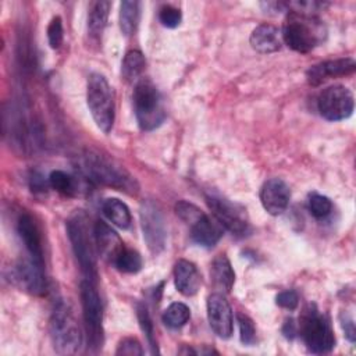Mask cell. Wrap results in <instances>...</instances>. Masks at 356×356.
Listing matches in <instances>:
<instances>
[{
    "instance_id": "1",
    "label": "cell",
    "mask_w": 356,
    "mask_h": 356,
    "mask_svg": "<svg viewBox=\"0 0 356 356\" xmlns=\"http://www.w3.org/2000/svg\"><path fill=\"white\" fill-rule=\"evenodd\" d=\"M327 29L324 24L314 15L306 13L289 11L281 38L288 47L299 53H307L325 40Z\"/></svg>"
},
{
    "instance_id": "2",
    "label": "cell",
    "mask_w": 356,
    "mask_h": 356,
    "mask_svg": "<svg viewBox=\"0 0 356 356\" xmlns=\"http://www.w3.org/2000/svg\"><path fill=\"white\" fill-rule=\"evenodd\" d=\"M67 232L74 250V254L79 263L81 271L85 275V280L92 282L97 278L96 268V242L95 234L89 232L86 225V217L83 213L74 214L67 221Z\"/></svg>"
},
{
    "instance_id": "3",
    "label": "cell",
    "mask_w": 356,
    "mask_h": 356,
    "mask_svg": "<svg viewBox=\"0 0 356 356\" xmlns=\"http://www.w3.org/2000/svg\"><path fill=\"white\" fill-rule=\"evenodd\" d=\"M132 102L136 121L143 131H152L161 125L165 118L164 104L159 89L152 81L145 78L136 82Z\"/></svg>"
},
{
    "instance_id": "4",
    "label": "cell",
    "mask_w": 356,
    "mask_h": 356,
    "mask_svg": "<svg viewBox=\"0 0 356 356\" xmlns=\"http://www.w3.org/2000/svg\"><path fill=\"white\" fill-rule=\"evenodd\" d=\"M86 102L96 125L103 132H110L114 124L115 108L111 88L102 74L93 72L88 78Z\"/></svg>"
},
{
    "instance_id": "5",
    "label": "cell",
    "mask_w": 356,
    "mask_h": 356,
    "mask_svg": "<svg viewBox=\"0 0 356 356\" xmlns=\"http://www.w3.org/2000/svg\"><path fill=\"white\" fill-rule=\"evenodd\" d=\"M50 335L54 350L60 355H74L81 349L82 334L79 325L63 302L57 303L50 318Z\"/></svg>"
},
{
    "instance_id": "6",
    "label": "cell",
    "mask_w": 356,
    "mask_h": 356,
    "mask_svg": "<svg viewBox=\"0 0 356 356\" xmlns=\"http://www.w3.org/2000/svg\"><path fill=\"white\" fill-rule=\"evenodd\" d=\"M83 168L92 179L103 185L128 193H135L138 191L135 179L122 167L99 153H86L83 156Z\"/></svg>"
},
{
    "instance_id": "7",
    "label": "cell",
    "mask_w": 356,
    "mask_h": 356,
    "mask_svg": "<svg viewBox=\"0 0 356 356\" xmlns=\"http://www.w3.org/2000/svg\"><path fill=\"white\" fill-rule=\"evenodd\" d=\"M300 335L312 353H327L335 343L328 320L314 305H309L300 317Z\"/></svg>"
},
{
    "instance_id": "8",
    "label": "cell",
    "mask_w": 356,
    "mask_h": 356,
    "mask_svg": "<svg viewBox=\"0 0 356 356\" xmlns=\"http://www.w3.org/2000/svg\"><path fill=\"white\" fill-rule=\"evenodd\" d=\"M81 303L83 320L88 332V342L93 352L103 346V306L100 296L95 288V282L83 280L81 282Z\"/></svg>"
},
{
    "instance_id": "9",
    "label": "cell",
    "mask_w": 356,
    "mask_h": 356,
    "mask_svg": "<svg viewBox=\"0 0 356 356\" xmlns=\"http://www.w3.org/2000/svg\"><path fill=\"white\" fill-rule=\"evenodd\" d=\"M207 204L217 222L235 236H245L249 232V221L245 210L218 195H207Z\"/></svg>"
},
{
    "instance_id": "10",
    "label": "cell",
    "mask_w": 356,
    "mask_h": 356,
    "mask_svg": "<svg viewBox=\"0 0 356 356\" xmlns=\"http://www.w3.org/2000/svg\"><path fill=\"white\" fill-rule=\"evenodd\" d=\"M353 107V95L342 85H334L324 89L317 100V108L321 117L328 121H341L350 117Z\"/></svg>"
},
{
    "instance_id": "11",
    "label": "cell",
    "mask_w": 356,
    "mask_h": 356,
    "mask_svg": "<svg viewBox=\"0 0 356 356\" xmlns=\"http://www.w3.org/2000/svg\"><path fill=\"white\" fill-rule=\"evenodd\" d=\"M140 225L149 250L154 254L160 253L165 245L167 231L160 209L150 200L140 207Z\"/></svg>"
},
{
    "instance_id": "12",
    "label": "cell",
    "mask_w": 356,
    "mask_h": 356,
    "mask_svg": "<svg viewBox=\"0 0 356 356\" xmlns=\"http://www.w3.org/2000/svg\"><path fill=\"white\" fill-rule=\"evenodd\" d=\"M207 318L211 330L222 339L231 337L234 330L232 310L221 293H211L207 298Z\"/></svg>"
},
{
    "instance_id": "13",
    "label": "cell",
    "mask_w": 356,
    "mask_h": 356,
    "mask_svg": "<svg viewBox=\"0 0 356 356\" xmlns=\"http://www.w3.org/2000/svg\"><path fill=\"white\" fill-rule=\"evenodd\" d=\"M291 199V191L285 181L280 178H271L264 182L260 191V202L264 210L271 216L282 214Z\"/></svg>"
},
{
    "instance_id": "14",
    "label": "cell",
    "mask_w": 356,
    "mask_h": 356,
    "mask_svg": "<svg viewBox=\"0 0 356 356\" xmlns=\"http://www.w3.org/2000/svg\"><path fill=\"white\" fill-rule=\"evenodd\" d=\"M14 278L25 291L40 295L46 291V278L43 274V264L33 259L21 260L14 268Z\"/></svg>"
},
{
    "instance_id": "15",
    "label": "cell",
    "mask_w": 356,
    "mask_h": 356,
    "mask_svg": "<svg viewBox=\"0 0 356 356\" xmlns=\"http://www.w3.org/2000/svg\"><path fill=\"white\" fill-rule=\"evenodd\" d=\"M355 68H356V63L350 57L328 60V61H324V63L310 67L307 70L306 78L310 85L317 86L330 78L352 74L355 71Z\"/></svg>"
},
{
    "instance_id": "16",
    "label": "cell",
    "mask_w": 356,
    "mask_h": 356,
    "mask_svg": "<svg viewBox=\"0 0 356 356\" xmlns=\"http://www.w3.org/2000/svg\"><path fill=\"white\" fill-rule=\"evenodd\" d=\"M17 229L21 241L24 242L25 249L29 253V257L35 261L43 264V246L40 231L35 222V220L29 214H22L18 218Z\"/></svg>"
},
{
    "instance_id": "17",
    "label": "cell",
    "mask_w": 356,
    "mask_h": 356,
    "mask_svg": "<svg viewBox=\"0 0 356 356\" xmlns=\"http://www.w3.org/2000/svg\"><path fill=\"white\" fill-rule=\"evenodd\" d=\"M93 234L97 252L102 254L103 259L113 263L118 253L125 248L121 238L117 235L114 229H111V227H108L103 221H97L95 224Z\"/></svg>"
},
{
    "instance_id": "18",
    "label": "cell",
    "mask_w": 356,
    "mask_h": 356,
    "mask_svg": "<svg viewBox=\"0 0 356 356\" xmlns=\"http://www.w3.org/2000/svg\"><path fill=\"white\" fill-rule=\"evenodd\" d=\"M189 227L193 242L204 248L214 246L222 236V227L217 222L214 217H209L204 213Z\"/></svg>"
},
{
    "instance_id": "19",
    "label": "cell",
    "mask_w": 356,
    "mask_h": 356,
    "mask_svg": "<svg viewBox=\"0 0 356 356\" xmlns=\"http://www.w3.org/2000/svg\"><path fill=\"white\" fill-rule=\"evenodd\" d=\"M174 282L178 292L185 296H192L199 291L202 278L192 261L181 259L174 266Z\"/></svg>"
},
{
    "instance_id": "20",
    "label": "cell",
    "mask_w": 356,
    "mask_h": 356,
    "mask_svg": "<svg viewBox=\"0 0 356 356\" xmlns=\"http://www.w3.org/2000/svg\"><path fill=\"white\" fill-rule=\"evenodd\" d=\"M252 47L263 54L274 53L281 49V31L271 24H261L256 26L250 35Z\"/></svg>"
},
{
    "instance_id": "21",
    "label": "cell",
    "mask_w": 356,
    "mask_h": 356,
    "mask_svg": "<svg viewBox=\"0 0 356 356\" xmlns=\"http://www.w3.org/2000/svg\"><path fill=\"white\" fill-rule=\"evenodd\" d=\"M213 285L221 292H229L232 289L235 281V273L232 266L225 254H218L213 263L210 270Z\"/></svg>"
},
{
    "instance_id": "22",
    "label": "cell",
    "mask_w": 356,
    "mask_h": 356,
    "mask_svg": "<svg viewBox=\"0 0 356 356\" xmlns=\"http://www.w3.org/2000/svg\"><path fill=\"white\" fill-rule=\"evenodd\" d=\"M111 3L110 1H95L90 4L89 14H88V32L90 38L99 39L104 31V26L107 24L108 11H110Z\"/></svg>"
},
{
    "instance_id": "23",
    "label": "cell",
    "mask_w": 356,
    "mask_h": 356,
    "mask_svg": "<svg viewBox=\"0 0 356 356\" xmlns=\"http://www.w3.org/2000/svg\"><path fill=\"white\" fill-rule=\"evenodd\" d=\"M102 210H103L104 216L108 218V221H111L118 228L127 229L131 225V221H132L131 211H129L128 206L124 202H121L120 199H115V197L106 199L103 202Z\"/></svg>"
},
{
    "instance_id": "24",
    "label": "cell",
    "mask_w": 356,
    "mask_h": 356,
    "mask_svg": "<svg viewBox=\"0 0 356 356\" xmlns=\"http://www.w3.org/2000/svg\"><path fill=\"white\" fill-rule=\"evenodd\" d=\"M139 21V3L122 1L120 6V28L125 36H129L136 29Z\"/></svg>"
},
{
    "instance_id": "25",
    "label": "cell",
    "mask_w": 356,
    "mask_h": 356,
    "mask_svg": "<svg viewBox=\"0 0 356 356\" xmlns=\"http://www.w3.org/2000/svg\"><path fill=\"white\" fill-rule=\"evenodd\" d=\"M146 65L145 57L139 50H131L125 54L122 67H121V74L125 81L132 82L140 76Z\"/></svg>"
},
{
    "instance_id": "26",
    "label": "cell",
    "mask_w": 356,
    "mask_h": 356,
    "mask_svg": "<svg viewBox=\"0 0 356 356\" xmlns=\"http://www.w3.org/2000/svg\"><path fill=\"white\" fill-rule=\"evenodd\" d=\"M191 317V310L185 303L174 302L163 313V321L170 328H179L186 324Z\"/></svg>"
},
{
    "instance_id": "27",
    "label": "cell",
    "mask_w": 356,
    "mask_h": 356,
    "mask_svg": "<svg viewBox=\"0 0 356 356\" xmlns=\"http://www.w3.org/2000/svg\"><path fill=\"white\" fill-rule=\"evenodd\" d=\"M113 264L122 273H138L142 268V257L140 254L129 248H124L118 256L115 257V260L113 261Z\"/></svg>"
},
{
    "instance_id": "28",
    "label": "cell",
    "mask_w": 356,
    "mask_h": 356,
    "mask_svg": "<svg viewBox=\"0 0 356 356\" xmlns=\"http://www.w3.org/2000/svg\"><path fill=\"white\" fill-rule=\"evenodd\" d=\"M49 184L54 191H57L58 193H63V195L71 196L76 191L75 179L70 174H67L61 170H54L50 172Z\"/></svg>"
},
{
    "instance_id": "29",
    "label": "cell",
    "mask_w": 356,
    "mask_h": 356,
    "mask_svg": "<svg viewBox=\"0 0 356 356\" xmlns=\"http://www.w3.org/2000/svg\"><path fill=\"white\" fill-rule=\"evenodd\" d=\"M307 206H309V211L316 218H325L332 211L331 200L327 196L318 195V193L310 195Z\"/></svg>"
},
{
    "instance_id": "30",
    "label": "cell",
    "mask_w": 356,
    "mask_h": 356,
    "mask_svg": "<svg viewBox=\"0 0 356 356\" xmlns=\"http://www.w3.org/2000/svg\"><path fill=\"white\" fill-rule=\"evenodd\" d=\"M136 316H138V321L139 325L142 328V331L146 334V338L152 346V352L156 353L157 352V346H156V341H154V331H153V323L152 318L149 316L147 309L143 305H138L136 307Z\"/></svg>"
},
{
    "instance_id": "31",
    "label": "cell",
    "mask_w": 356,
    "mask_h": 356,
    "mask_svg": "<svg viewBox=\"0 0 356 356\" xmlns=\"http://www.w3.org/2000/svg\"><path fill=\"white\" fill-rule=\"evenodd\" d=\"M238 325H239V332H241V341L245 345H252L256 341V328L252 321V318L243 313L236 314Z\"/></svg>"
},
{
    "instance_id": "32",
    "label": "cell",
    "mask_w": 356,
    "mask_h": 356,
    "mask_svg": "<svg viewBox=\"0 0 356 356\" xmlns=\"http://www.w3.org/2000/svg\"><path fill=\"white\" fill-rule=\"evenodd\" d=\"M175 213L188 225H191L193 221H196L203 214V211L197 206H195L189 202H185V200H179L175 204Z\"/></svg>"
},
{
    "instance_id": "33",
    "label": "cell",
    "mask_w": 356,
    "mask_h": 356,
    "mask_svg": "<svg viewBox=\"0 0 356 356\" xmlns=\"http://www.w3.org/2000/svg\"><path fill=\"white\" fill-rule=\"evenodd\" d=\"M64 32H63V22L60 17H54L49 26H47V40L51 49H58L63 43Z\"/></svg>"
},
{
    "instance_id": "34",
    "label": "cell",
    "mask_w": 356,
    "mask_h": 356,
    "mask_svg": "<svg viewBox=\"0 0 356 356\" xmlns=\"http://www.w3.org/2000/svg\"><path fill=\"white\" fill-rule=\"evenodd\" d=\"M159 19L160 22L167 26V28H175L179 25L181 19H182V15H181V11L172 6H164L160 8V13H159Z\"/></svg>"
},
{
    "instance_id": "35",
    "label": "cell",
    "mask_w": 356,
    "mask_h": 356,
    "mask_svg": "<svg viewBox=\"0 0 356 356\" xmlns=\"http://www.w3.org/2000/svg\"><path fill=\"white\" fill-rule=\"evenodd\" d=\"M143 350L140 348V343L135 338H125L120 342L115 355H127V356H136L142 355Z\"/></svg>"
},
{
    "instance_id": "36",
    "label": "cell",
    "mask_w": 356,
    "mask_h": 356,
    "mask_svg": "<svg viewBox=\"0 0 356 356\" xmlns=\"http://www.w3.org/2000/svg\"><path fill=\"white\" fill-rule=\"evenodd\" d=\"M299 303V296L295 291L292 289H288V291H284L281 293H278L277 296V305L284 307V309H288V310H293L296 309Z\"/></svg>"
},
{
    "instance_id": "37",
    "label": "cell",
    "mask_w": 356,
    "mask_h": 356,
    "mask_svg": "<svg viewBox=\"0 0 356 356\" xmlns=\"http://www.w3.org/2000/svg\"><path fill=\"white\" fill-rule=\"evenodd\" d=\"M341 324H342V328L345 331V335L348 337V339L350 342H355V335H356V331H355V324H353V320L348 316H345V318L342 317L341 318Z\"/></svg>"
},
{
    "instance_id": "38",
    "label": "cell",
    "mask_w": 356,
    "mask_h": 356,
    "mask_svg": "<svg viewBox=\"0 0 356 356\" xmlns=\"http://www.w3.org/2000/svg\"><path fill=\"white\" fill-rule=\"evenodd\" d=\"M282 332L285 334L286 338H293V337H295V334L298 332V328H296L293 320H288V321L285 323V325H284V328H282Z\"/></svg>"
}]
</instances>
